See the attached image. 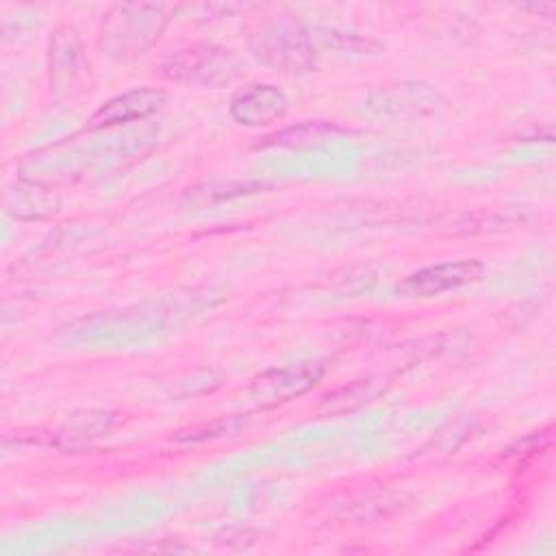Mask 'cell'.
Instances as JSON below:
<instances>
[{"mask_svg":"<svg viewBox=\"0 0 556 556\" xmlns=\"http://www.w3.org/2000/svg\"><path fill=\"white\" fill-rule=\"evenodd\" d=\"M163 102H165V91L161 89H154V87L130 89L122 96L111 98L104 106H100L91 115L89 128H104V126H115V124H126V122L148 117Z\"/></svg>","mask_w":556,"mask_h":556,"instance_id":"cell-8","label":"cell"},{"mask_svg":"<svg viewBox=\"0 0 556 556\" xmlns=\"http://www.w3.org/2000/svg\"><path fill=\"white\" fill-rule=\"evenodd\" d=\"M289 100L276 85H248L230 100V115L245 126H263L285 117Z\"/></svg>","mask_w":556,"mask_h":556,"instance_id":"cell-7","label":"cell"},{"mask_svg":"<svg viewBox=\"0 0 556 556\" xmlns=\"http://www.w3.org/2000/svg\"><path fill=\"white\" fill-rule=\"evenodd\" d=\"M113 413L109 410H78L59 430L61 445L78 450L89 445L93 439L102 437L113 426Z\"/></svg>","mask_w":556,"mask_h":556,"instance_id":"cell-9","label":"cell"},{"mask_svg":"<svg viewBox=\"0 0 556 556\" xmlns=\"http://www.w3.org/2000/svg\"><path fill=\"white\" fill-rule=\"evenodd\" d=\"M378 393H380V389H378L376 382H371V380H361V382H354V384L343 387V389H339L337 393L328 395V397H326V404H328V410H330L334 404H341V406H337L334 413H339V410H352V408H356V406H361V404L371 402Z\"/></svg>","mask_w":556,"mask_h":556,"instance_id":"cell-11","label":"cell"},{"mask_svg":"<svg viewBox=\"0 0 556 556\" xmlns=\"http://www.w3.org/2000/svg\"><path fill=\"white\" fill-rule=\"evenodd\" d=\"M250 48L258 59L287 72H304L315 63L308 39L287 24H265L250 37Z\"/></svg>","mask_w":556,"mask_h":556,"instance_id":"cell-3","label":"cell"},{"mask_svg":"<svg viewBox=\"0 0 556 556\" xmlns=\"http://www.w3.org/2000/svg\"><path fill=\"white\" fill-rule=\"evenodd\" d=\"M165 24L167 15L159 4H113L102 20L100 46L111 59L130 61L161 37Z\"/></svg>","mask_w":556,"mask_h":556,"instance_id":"cell-1","label":"cell"},{"mask_svg":"<svg viewBox=\"0 0 556 556\" xmlns=\"http://www.w3.org/2000/svg\"><path fill=\"white\" fill-rule=\"evenodd\" d=\"M161 70L172 80L219 89L243 76V61L232 50L193 43L174 52Z\"/></svg>","mask_w":556,"mask_h":556,"instance_id":"cell-2","label":"cell"},{"mask_svg":"<svg viewBox=\"0 0 556 556\" xmlns=\"http://www.w3.org/2000/svg\"><path fill=\"white\" fill-rule=\"evenodd\" d=\"M321 376H324V367L319 363H298V365L274 367L258 374L250 382L248 393L258 406L269 408L304 395L321 380Z\"/></svg>","mask_w":556,"mask_h":556,"instance_id":"cell-4","label":"cell"},{"mask_svg":"<svg viewBox=\"0 0 556 556\" xmlns=\"http://www.w3.org/2000/svg\"><path fill=\"white\" fill-rule=\"evenodd\" d=\"M484 267L476 258H460V261H445L437 265H428L410 276H406L397 291L408 298H432L445 291H454L469 282H476L482 276Z\"/></svg>","mask_w":556,"mask_h":556,"instance_id":"cell-5","label":"cell"},{"mask_svg":"<svg viewBox=\"0 0 556 556\" xmlns=\"http://www.w3.org/2000/svg\"><path fill=\"white\" fill-rule=\"evenodd\" d=\"M343 130L334 124L328 122H304L298 126H289L276 135L265 137L263 146H280V148H304V146H315L332 139L334 135H341Z\"/></svg>","mask_w":556,"mask_h":556,"instance_id":"cell-10","label":"cell"},{"mask_svg":"<svg viewBox=\"0 0 556 556\" xmlns=\"http://www.w3.org/2000/svg\"><path fill=\"white\" fill-rule=\"evenodd\" d=\"M89 65L83 54V43L74 26H59L50 41V85L56 96L80 89Z\"/></svg>","mask_w":556,"mask_h":556,"instance_id":"cell-6","label":"cell"}]
</instances>
